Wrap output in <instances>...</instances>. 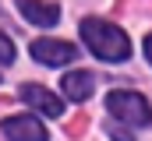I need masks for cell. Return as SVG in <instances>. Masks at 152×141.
<instances>
[{
  "label": "cell",
  "instance_id": "obj_9",
  "mask_svg": "<svg viewBox=\"0 0 152 141\" xmlns=\"http://www.w3.org/2000/svg\"><path fill=\"white\" fill-rule=\"evenodd\" d=\"M106 134L113 141H134V134H131L127 127H117V124H106Z\"/></svg>",
  "mask_w": 152,
  "mask_h": 141
},
{
  "label": "cell",
  "instance_id": "obj_2",
  "mask_svg": "<svg viewBox=\"0 0 152 141\" xmlns=\"http://www.w3.org/2000/svg\"><path fill=\"white\" fill-rule=\"evenodd\" d=\"M106 109L113 113L117 120L134 124V127H149L152 124V106H149V99H145L142 92H124V88H117V92L106 95Z\"/></svg>",
  "mask_w": 152,
  "mask_h": 141
},
{
  "label": "cell",
  "instance_id": "obj_10",
  "mask_svg": "<svg viewBox=\"0 0 152 141\" xmlns=\"http://www.w3.org/2000/svg\"><path fill=\"white\" fill-rule=\"evenodd\" d=\"M145 57H149V64H152V35L145 39Z\"/></svg>",
  "mask_w": 152,
  "mask_h": 141
},
{
  "label": "cell",
  "instance_id": "obj_7",
  "mask_svg": "<svg viewBox=\"0 0 152 141\" xmlns=\"http://www.w3.org/2000/svg\"><path fill=\"white\" fill-rule=\"evenodd\" d=\"M60 88H64L67 99L81 102V99L92 95V88H96V74H92V70H67V74L60 78Z\"/></svg>",
  "mask_w": 152,
  "mask_h": 141
},
{
  "label": "cell",
  "instance_id": "obj_8",
  "mask_svg": "<svg viewBox=\"0 0 152 141\" xmlns=\"http://www.w3.org/2000/svg\"><path fill=\"white\" fill-rule=\"evenodd\" d=\"M11 60H14V42H11L7 35L0 32V67H7Z\"/></svg>",
  "mask_w": 152,
  "mask_h": 141
},
{
  "label": "cell",
  "instance_id": "obj_1",
  "mask_svg": "<svg viewBox=\"0 0 152 141\" xmlns=\"http://www.w3.org/2000/svg\"><path fill=\"white\" fill-rule=\"evenodd\" d=\"M81 39H85V46H88L99 60H106V64H120V60L131 57L127 35L120 32L117 25L103 21V18H85V21H81Z\"/></svg>",
  "mask_w": 152,
  "mask_h": 141
},
{
  "label": "cell",
  "instance_id": "obj_4",
  "mask_svg": "<svg viewBox=\"0 0 152 141\" xmlns=\"http://www.w3.org/2000/svg\"><path fill=\"white\" fill-rule=\"evenodd\" d=\"M0 127H4V138L7 141H46L50 138L46 127L39 124L36 116H7Z\"/></svg>",
  "mask_w": 152,
  "mask_h": 141
},
{
  "label": "cell",
  "instance_id": "obj_5",
  "mask_svg": "<svg viewBox=\"0 0 152 141\" xmlns=\"http://www.w3.org/2000/svg\"><path fill=\"white\" fill-rule=\"evenodd\" d=\"M18 95L32 106V109H39L42 116H60V113H64V102H60L50 88H42V85H21Z\"/></svg>",
  "mask_w": 152,
  "mask_h": 141
},
{
  "label": "cell",
  "instance_id": "obj_3",
  "mask_svg": "<svg viewBox=\"0 0 152 141\" xmlns=\"http://www.w3.org/2000/svg\"><path fill=\"white\" fill-rule=\"evenodd\" d=\"M32 57H36L39 64H46V67H60V64L75 60L78 49L71 42H60V39H36L32 42Z\"/></svg>",
  "mask_w": 152,
  "mask_h": 141
},
{
  "label": "cell",
  "instance_id": "obj_6",
  "mask_svg": "<svg viewBox=\"0 0 152 141\" xmlns=\"http://www.w3.org/2000/svg\"><path fill=\"white\" fill-rule=\"evenodd\" d=\"M18 11L25 14V21L42 25V28H50V25L60 21V7L50 4V0H18Z\"/></svg>",
  "mask_w": 152,
  "mask_h": 141
}]
</instances>
